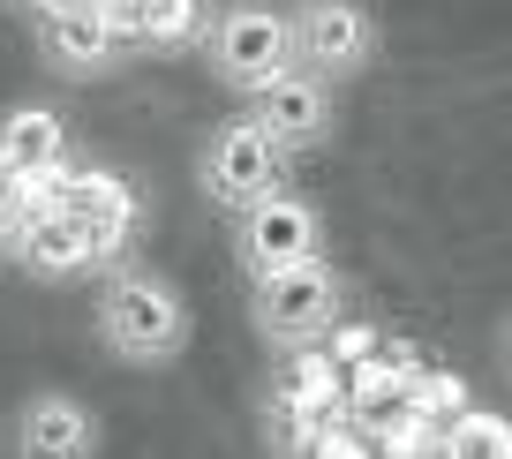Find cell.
Here are the masks:
<instances>
[{
	"instance_id": "6da1fadb",
	"label": "cell",
	"mask_w": 512,
	"mask_h": 459,
	"mask_svg": "<svg viewBox=\"0 0 512 459\" xmlns=\"http://www.w3.org/2000/svg\"><path fill=\"white\" fill-rule=\"evenodd\" d=\"M189 332H196L189 294H181L166 271L128 264V256L106 271V286H98V339H106L113 362H128V369H166V362H181V354H189Z\"/></svg>"
},
{
	"instance_id": "7a4b0ae2",
	"label": "cell",
	"mask_w": 512,
	"mask_h": 459,
	"mask_svg": "<svg viewBox=\"0 0 512 459\" xmlns=\"http://www.w3.org/2000/svg\"><path fill=\"white\" fill-rule=\"evenodd\" d=\"M339 317H347V279H339V264L324 249L302 256V264H279V271H249V324L279 354L324 339Z\"/></svg>"
},
{
	"instance_id": "3957f363",
	"label": "cell",
	"mask_w": 512,
	"mask_h": 459,
	"mask_svg": "<svg viewBox=\"0 0 512 459\" xmlns=\"http://www.w3.org/2000/svg\"><path fill=\"white\" fill-rule=\"evenodd\" d=\"M287 166H294V151H287L264 121H256L249 106H241V113H226V121L204 136L196 181H204V196H211L219 211H249L256 196L287 189Z\"/></svg>"
},
{
	"instance_id": "277c9868",
	"label": "cell",
	"mask_w": 512,
	"mask_h": 459,
	"mask_svg": "<svg viewBox=\"0 0 512 459\" xmlns=\"http://www.w3.org/2000/svg\"><path fill=\"white\" fill-rule=\"evenodd\" d=\"M204 53H211V76L219 83L256 91V83H272L279 68H294V16L272 8V0H234V8L211 16Z\"/></svg>"
},
{
	"instance_id": "5b68a950",
	"label": "cell",
	"mask_w": 512,
	"mask_h": 459,
	"mask_svg": "<svg viewBox=\"0 0 512 459\" xmlns=\"http://www.w3.org/2000/svg\"><path fill=\"white\" fill-rule=\"evenodd\" d=\"M287 16H294V61L317 68L324 83H354L384 46L369 0H294Z\"/></svg>"
},
{
	"instance_id": "8992f818",
	"label": "cell",
	"mask_w": 512,
	"mask_h": 459,
	"mask_svg": "<svg viewBox=\"0 0 512 459\" xmlns=\"http://www.w3.org/2000/svg\"><path fill=\"white\" fill-rule=\"evenodd\" d=\"M324 249V211L309 204L302 189H272L256 196L249 211H234V256L249 271H279V264H302V256Z\"/></svg>"
},
{
	"instance_id": "52a82bcc",
	"label": "cell",
	"mask_w": 512,
	"mask_h": 459,
	"mask_svg": "<svg viewBox=\"0 0 512 459\" xmlns=\"http://www.w3.org/2000/svg\"><path fill=\"white\" fill-rule=\"evenodd\" d=\"M241 98H249V113L272 128L287 151H317V143L339 128V83H324L317 68H302V61L279 68V76L256 83V91H241Z\"/></svg>"
},
{
	"instance_id": "ba28073f",
	"label": "cell",
	"mask_w": 512,
	"mask_h": 459,
	"mask_svg": "<svg viewBox=\"0 0 512 459\" xmlns=\"http://www.w3.org/2000/svg\"><path fill=\"white\" fill-rule=\"evenodd\" d=\"M61 204L83 219V234H91L98 264H121L128 241H136V219H144V204H136V189H128V174H113V166H68L61 181Z\"/></svg>"
},
{
	"instance_id": "9c48e42d",
	"label": "cell",
	"mask_w": 512,
	"mask_h": 459,
	"mask_svg": "<svg viewBox=\"0 0 512 459\" xmlns=\"http://www.w3.org/2000/svg\"><path fill=\"white\" fill-rule=\"evenodd\" d=\"M8 437H16V459H98V414L76 392H31Z\"/></svg>"
},
{
	"instance_id": "30bf717a",
	"label": "cell",
	"mask_w": 512,
	"mask_h": 459,
	"mask_svg": "<svg viewBox=\"0 0 512 459\" xmlns=\"http://www.w3.org/2000/svg\"><path fill=\"white\" fill-rule=\"evenodd\" d=\"M38 53H46L61 76H106V68L128 61V46L113 38V23H106L98 0H83V8H68V16L38 23Z\"/></svg>"
},
{
	"instance_id": "8fae6325",
	"label": "cell",
	"mask_w": 512,
	"mask_h": 459,
	"mask_svg": "<svg viewBox=\"0 0 512 459\" xmlns=\"http://www.w3.org/2000/svg\"><path fill=\"white\" fill-rule=\"evenodd\" d=\"M16 264L31 271V279H83V271H106L98 249H91V234H83V219L68 204H46L31 226H23Z\"/></svg>"
},
{
	"instance_id": "7c38bea8",
	"label": "cell",
	"mask_w": 512,
	"mask_h": 459,
	"mask_svg": "<svg viewBox=\"0 0 512 459\" xmlns=\"http://www.w3.org/2000/svg\"><path fill=\"white\" fill-rule=\"evenodd\" d=\"M53 166H68L61 106H8L0 113V174L38 181V174H53Z\"/></svg>"
},
{
	"instance_id": "4fadbf2b",
	"label": "cell",
	"mask_w": 512,
	"mask_h": 459,
	"mask_svg": "<svg viewBox=\"0 0 512 459\" xmlns=\"http://www.w3.org/2000/svg\"><path fill=\"white\" fill-rule=\"evenodd\" d=\"M422 369V354L407 347L400 332H384V347L369 354L362 369H347V414L354 422H377V414H392L407 399V377Z\"/></svg>"
},
{
	"instance_id": "5bb4252c",
	"label": "cell",
	"mask_w": 512,
	"mask_h": 459,
	"mask_svg": "<svg viewBox=\"0 0 512 459\" xmlns=\"http://www.w3.org/2000/svg\"><path fill=\"white\" fill-rule=\"evenodd\" d=\"M279 392H294L302 407H317L324 422H339V414H347V369H339L332 354H324V339H309V347H287Z\"/></svg>"
},
{
	"instance_id": "9a60e30c",
	"label": "cell",
	"mask_w": 512,
	"mask_h": 459,
	"mask_svg": "<svg viewBox=\"0 0 512 459\" xmlns=\"http://www.w3.org/2000/svg\"><path fill=\"white\" fill-rule=\"evenodd\" d=\"M407 407H415V414H430L437 429H452L467 407H475V399H467V377H460V369H445V362H422L415 377H407Z\"/></svg>"
},
{
	"instance_id": "2e32d148",
	"label": "cell",
	"mask_w": 512,
	"mask_h": 459,
	"mask_svg": "<svg viewBox=\"0 0 512 459\" xmlns=\"http://www.w3.org/2000/svg\"><path fill=\"white\" fill-rule=\"evenodd\" d=\"M512 452V422L490 407H467L460 422L437 437V459H505Z\"/></svg>"
},
{
	"instance_id": "e0dca14e",
	"label": "cell",
	"mask_w": 512,
	"mask_h": 459,
	"mask_svg": "<svg viewBox=\"0 0 512 459\" xmlns=\"http://www.w3.org/2000/svg\"><path fill=\"white\" fill-rule=\"evenodd\" d=\"M317 422H324L317 407H302L294 392H279V384H272V399H264V437H272V459H302V444L317 437Z\"/></svg>"
},
{
	"instance_id": "ac0fdd59",
	"label": "cell",
	"mask_w": 512,
	"mask_h": 459,
	"mask_svg": "<svg viewBox=\"0 0 512 459\" xmlns=\"http://www.w3.org/2000/svg\"><path fill=\"white\" fill-rule=\"evenodd\" d=\"M302 459H377V444H369V429L354 422V414H339V422H317V437L302 444Z\"/></svg>"
},
{
	"instance_id": "d6986e66",
	"label": "cell",
	"mask_w": 512,
	"mask_h": 459,
	"mask_svg": "<svg viewBox=\"0 0 512 459\" xmlns=\"http://www.w3.org/2000/svg\"><path fill=\"white\" fill-rule=\"evenodd\" d=\"M377 347H384V324H369V317H339L332 332H324V354H332L339 369H362Z\"/></svg>"
},
{
	"instance_id": "ffe728a7",
	"label": "cell",
	"mask_w": 512,
	"mask_h": 459,
	"mask_svg": "<svg viewBox=\"0 0 512 459\" xmlns=\"http://www.w3.org/2000/svg\"><path fill=\"white\" fill-rule=\"evenodd\" d=\"M31 8H38V23H46V16H68V8H83V0H31Z\"/></svg>"
},
{
	"instance_id": "44dd1931",
	"label": "cell",
	"mask_w": 512,
	"mask_h": 459,
	"mask_svg": "<svg viewBox=\"0 0 512 459\" xmlns=\"http://www.w3.org/2000/svg\"><path fill=\"white\" fill-rule=\"evenodd\" d=\"M505 347H512V332H505Z\"/></svg>"
},
{
	"instance_id": "7402d4cb",
	"label": "cell",
	"mask_w": 512,
	"mask_h": 459,
	"mask_svg": "<svg viewBox=\"0 0 512 459\" xmlns=\"http://www.w3.org/2000/svg\"><path fill=\"white\" fill-rule=\"evenodd\" d=\"M505 459H512V452H505Z\"/></svg>"
}]
</instances>
